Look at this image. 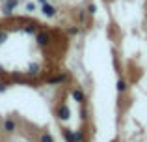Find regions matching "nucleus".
Listing matches in <instances>:
<instances>
[{"label": "nucleus", "instance_id": "obj_1", "mask_svg": "<svg viewBox=\"0 0 147 142\" xmlns=\"http://www.w3.org/2000/svg\"><path fill=\"white\" fill-rule=\"evenodd\" d=\"M17 129H19L17 118L15 116H4V120H2V133H6V135H15Z\"/></svg>", "mask_w": 147, "mask_h": 142}, {"label": "nucleus", "instance_id": "obj_2", "mask_svg": "<svg viewBox=\"0 0 147 142\" xmlns=\"http://www.w3.org/2000/svg\"><path fill=\"white\" fill-rule=\"evenodd\" d=\"M69 80V73L67 71H61V73H56L52 75L50 79H47V86H61Z\"/></svg>", "mask_w": 147, "mask_h": 142}, {"label": "nucleus", "instance_id": "obj_3", "mask_svg": "<svg viewBox=\"0 0 147 142\" xmlns=\"http://www.w3.org/2000/svg\"><path fill=\"white\" fill-rule=\"evenodd\" d=\"M56 118L60 122H67L69 118H71V110H69L67 103H60V105L56 107Z\"/></svg>", "mask_w": 147, "mask_h": 142}, {"label": "nucleus", "instance_id": "obj_4", "mask_svg": "<svg viewBox=\"0 0 147 142\" xmlns=\"http://www.w3.org/2000/svg\"><path fill=\"white\" fill-rule=\"evenodd\" d=\"M71 97H73V101H76L80 107L86 105V101H88V97H86V94H84V90H82V88H78V86H75V88L71 90Z\"/></svg>", "mask_w": 147, "mask_h": 142}, {"label": "nucleus", "instance_id": "obj_5", "mask_svg": "<svg viewBox=\"0 0 147 142\" xmlns=\"http://www.w3.org/2000/svg\"><path fill=\"white\" fill-rule=\"evenodd\" d=\"M17 6H19V0H6V2H2V13L6 17H9Z\"/></svg>", "mask_w": 147, "mask_h": 142}, {"label": "nucleus", "instance_id": "obj_6", "mask_svg": "<svg viewBox=\"0 0 147 142\" xmlns=\"http://www.w3.org/2000/svg\"><path fill=\"white\" fill-rule=\"evenodd\" d=\"M41 13H43L47 19H52V17H56L58 10L52 6V4H49V2H43V6H41Z\"/></svg>", "mask_w": 147, "mask_h": 142}, {"label": "nucleus", "instance_id": "obj_7", "mask_svg": "<svg viewBox=\"0 0 147 142\" xmlns=\"http://www.w3.org/2000/svg\"><path fill=\"white\" fill-rule=\"evenodd\" d=\"M115 90H117L119 95H125L127 92H129V82H127L125 77H119L117 82H115Z\"/></svg>", "mask_w": 147, "mask_h": 142}, {"label": "nucleus", "instance_id": "obj_8", "mask_svg": "<svg viewBox=\"0 0 147 142\" xmlns=\"http://www.w3.org/2000/svg\"><path fill=\"white\" fill-rule=\"evenodd\" d=\"M36 41H37V45L45 47V45L50 43V36H49L47 32H41V34H37V36H36Z\"/></svg>", "mask_w": 147, "mask_h": 142}, {"label": "nucleus", "instance_id": "obj_9", "mask_svg": "<svg viewBox=\"0 0 147 142\" xmlns=\"http://www.w3.org/2000/svg\"><path fill=\"white\" fill-rule=\"evenodd\" d=\"M37 142H56V140H54V135L50 131H41L37 137Z\"/></svg>", "mask_w": 147, "mask_h": 142}, {"label": "nucleus", "instance_id": "obj_10", "mask_svg": "<svg viewBox=\"0 0 147 142\" xmlns=\"http://www.w3.org/2000/svg\"><path fill=\"white\" fill-rule=\"evenodd\" d=\"M26 73H28V75H34V77H37V75L41 73V66H39L37 62L30 64V66H28V71H26Z\"/></svg>", "mask_w": 147, "mask_h": 142}, {"label": "nucleus", "instance_id": "obj_11", "mask_svg": "<svg viewBox=\"0 0 147 142\" xmlns=\"http://www.w3.org/2000/svg\"><path fill=\"white\" fill-rule=\"evenodd\" d=\"M61 135H63L65 142H75V131H71V129L63 127V129H61Z\"/></svg>", "mask_w": 147, "mask_h": 142}, {"label": "nucleus", "instance_id": "obj_12", "mask_svg": "<svg viewBox=\"0 0 147 142\" xmlns=\"http://www.w3.org/2000/svg\"><path fill=\"white\" fill-rule=\"evenodd\" d=\"M67 36H71V37H75V36H78L80 34V26H67Z\"/></svg>", "mask_w": 147, "mask_h": 142}, {"label": "nucleus", "instance_id": "obj_13", "mask_svg": "<svg viewBox=\"0 0 147 142\" xmlns=\"http://www.w3.org/2000/svg\"><path fill=\"white\" fill-rule=\"evenodd\" d=\"M84 10H86V13H88V15H95V13H97V6H95L93 2H88Z\"/></svg>", "mask_w": 147, "mask_h": 142}, {"label": "nucleus", "instance_id": "obj_14", "mask_svg": "<svg viewBox=\"0 0 147 142\" xmlns=\"http://www.w3.org/2000/svg\"><path fill=\"white\" fill-rule=\"evenodd\" d=\"M9 80H6V79H0V94H4V92H7L9 90Z\"/></svg>", "mask_w": 147, "mask_h": 142}, {"label": "nucleus", "instance_id": "obj_15", "mask_svg": "<svg viewBox=\"0 0 147 142\" xmlns=\"http://www.w3.org/2000/svg\"><path fill=\"white\" fill-rule=\"evenodd\" d=\"M86 19H88L86 10H78V22L80 24H86Z\"/></svg>", "mask_w": 147, "mask_h": 142}, {"label": "nucleus", "instance_id": "obj_16", "mask_svg": "<svg viewBox=\"0 0 147 142\" xmlns=\"http://www.w3.org/2000/svg\"><path fill=\"white\" fill-rule=\"evenodd\" d=\"M75 142H86V135H84V131H75Z\"/></svg>", "mask_w": 147, "mask_h": 142}, {"label": "nucleus", "instance_id": "obj_17", "mask_svg": "<svg viewBox=\"0 0 147 142\" xmlns=\"http://www.w3.org/2000/svg\"><path fill=\"white\" fill-rule=\"evenodd\" d=\"M24 10H26V11H30V13H32V11H36V4H34V2H26Z\"/></svg>", "mask_w": 147, "mask_h": 142}, {"label": "nucleus", "instance_id": "obj_18", "mask_svg": "<svg viewBox=\"0 0 147 142\" xmlns=\"http://www.w3.org/2000/svg\"><path fill=\"white\" fill-rule=\"evenodd\" d=\"M24 32H26V34H36L37 28H36V26H32V24H28V26L24 28Z\"/></svg>", "mask_w": 147, "mask_h": 142}, {"label": "nucleus", "instance_id": "obj_19", "mask_svg": "<svg viewBox=\"0 0 147 142\" xmlns=\"http://www.w3.org/2000/svg\"><path fill=\"white\" fill-rule=\"evenodd\" d=\"M6 41H7V32H2V30H0V45L6 43Z\"/></svg>", "mask_w": 147, "mask_h": 142}, {"label": "nucleus", "instance_id": "obj_20", "mask_svg": "<svg viewBox=\"0 0 147 142\" xmlns=\"http://www.w3.org/2000/svg\"><path fill=\"white\" fill-rule=\"evenodd\" d=\"M0 133H2V124H0Z\"/></svg>", "mask_w": 147, "mask_h": 142}, {"label": "nucleus", "instance_id": "obj_21", "mask_svg": "<svg viewBox=\"0 0 147 142\" xmlns=\"http://www.w3.org/2000/svg\"><path fill=\"white\" fill-rule=\"evenodd\" d=\"M145 21H147V13H145Z\"/></svg>", "mask_w": 147, "mask_h": 142}, {"label": "nucleus", "instance_id": "obj_22", "mask_svg": "<svg viewBox=\"0 0 147 142\" xmlns=\"http://www.w3.org/2000/svg\"><path fill=\"white\" fill-rule=\"evenodd\" d=\"M2 2H6V0H2Z\"/></svg>", "mask_w": 147, "mask_h": 142}]
</instances>
